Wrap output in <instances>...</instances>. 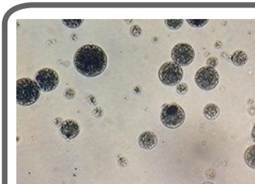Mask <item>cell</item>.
<instances>
[{"label": "cell", "instance_id": "1", "mask_svg": "<svg viewBox=\"0 0 255 184\" xmlns=\"http://www.w3.org/2000/svg\"><path fill=\"white\" fill-rule=\"evenodd\" d=\"M76 71L85 77L101 75L108 66V57L101 46L85 44L76 51L74 57Z\"/></svg>", "mask_w": 255, "mask_h": 184}, {"label": "cell", "instance_id": "2", "mask_svg": "<svg viewBox=\"0 0 255 184\" xmlns=\"http://www.w3.org/2000/svg\"><path fill=\"white\" fill-rule=\"evenodd\" d=\"M41 90L36 81L29 78H21L16 81V102L18 105L28 107L40 99Z\"/></svg>", "mask_w": 255, "mask_h": 184}, {"label": "cell", "instance_id": "3", "mask_svg": "<svg viewBox=\"0 0 255 184\" xmlns=\"http://www.w3.org/2000/svg\"><path fill=\"white\" fill-rule=\"evenodd\" d=\"M186 113L183 108L178 104H166L162 108L160 120L163 126L169 129H176L185 122Z\"/></svg>", "mask_w": 255, "mask_h": 184}, {"label": "cell", "instance_id": "4", "mask_svg": "<svg viewBox=\"0 0 255 184\" xmlns=\"http://www.w3.org/2000/svg\"><path fill=\"white\" fill-rule=\"evenodd\" d=\"M184 72L181 66L173 61H166L160 67L158 77L161 83L167 86L178 85L183 78Z\"/></svg>", "mask_w": 255, "mask_h": 184}, {"label": "cell", "instance_id": "5", "mask_svg": "<svg viewBox=\"0 0 255 184\" xmlns=\"http://www.w3.org/2000/svg\"><path fill=\"white\" fill-rule=\"evenodd\" d=\"M219 80L220 76L219 72L212 67H202L195 74V83L202 90H214L219 84Z\"/></svg>", "mask_w": 255, "mask_h": 184}, {"label": "cell", "instance_id": "6", "mask_svg": "<svg viewBox=\"0 0 255 184\" xmlns=\"http://www.w3.org/2000/svg\"><path fill=\"white\" fill-rule=\"evenodd\" d=\"M41 91L51 92L55 90L59 83V74L55 70L49 68H42L37 72L35 77Z\"/></svg>", "mask_w": 255, "mask_h": 184}, {"label": "cell", "instance_id": "7", "mask_svg": "<svg viewBox=\"0 0 255 184\" xmlns=\"http://www.w3.org/2000/svg\"><path fill=\"white\" fill-rule=\"evenodd\" d=\"M171 57L173 62L180 66H188L194 61L195 53L191 44H177L172 48Z\"/></svg>", "mask_w": 255, "mask_h": 184}, {"label": "cell", "instance_id": "8", "mask_svg": "<svg viewBox=\"0 0 255 184\" xmlns=\"http://www.w3.org/2000/svg\"><path fill=\"white\" fill-rule=\"evenodd\" d=\"M81 128L76 121L67 120L61 124L60 132L61 135L68 140H72L79 136Z\"/></svg>", "mask_w": 255, "mask_h": 184}, {"label": "cell", "instance_id": "9", "mask_svg": "<svg viewBox=\"0 0 255 184\" xmlns=\"http://www.w3.org/2000/svg\"><path fill=\"white\" fill-rule=\"evenodd\" d=\"M157 136L153 132H144L139 135L138 144L141 148L144 150H152L157 146Z\"/></svg>", "mask_w": 255, "mask_h": 184}, {"label": "cell", "instance_id": "10", "mask_svg": "<svg viewBox=\"0 0 255 184\" xmlns=\"http://www.w3.org/2000/svg\"><path fill=\"white\" fill-rule=\"evenodd\" d=\"M203 113L205 118L209 120H215L220 115V109L213 103L208 104L205 106Z\"/></svg>", "mask_w": 255, "mask_h": 184}, {"label": "cell", "instance_id": "11", "mask_svg": "<svg viewBox=\"0 0 255 184\" xmlns=\"http://www.w3.org/2000/svg\"><path fill=\"white\" fill-rule=\"evenodd\" d=\"M233 64L236 66H243L247 64L248 56L247 53L243 51H236L231 57Z\"/></svg>", "mask_w": 255, "mask_h": 184}, {"label": "cell", "instance_id": "12", "mask_svg": "<svg viewBox=\"0 0 255 184\" xmlns=\"http://www.w3.org/2000/svg\"><path fill=\"white\" fill-rule=\"evenodd\" d=\"M244 157L248 166L251 169H255V145L249 147L246 150Z\"/></svg>", "mask_w": 255, "mask_h": 184}, {"label": "cell", "instance_id": "13", "mask_svg": "<svg viewBox=\"0 0 255 184\" xmlns=\"http://www.w3.org/2000/svg\"><path fill=\"white\" fill-rule=\"evenodd\" d=\"M184 20L182 19L178 20H165V25L168 28L176 30L180 29L183 25Z\"/></svg>", "mask_w": 255, "mask_h": 184}, {"label": "cell", "instance_id": "14", "mask_svg": "<svg viewBox=\"0 0 255 184\" xmlns=\"http://www.w3.org/2000/svg\"><path fill=\"white\" fill-rule=\"evenodd\" d=\"M63 23L69 28H78L84 23V20H62Z\"/></svg>", "mask_w": 255, "mask_h": 184}, {"label": "cell", "instance_id": "15", "mask_svg": "<svg viewBox=\"0 0 255 184\" xmlns=\"http://www.w3.org/2000/svg\"><path fill=\"white\" fill-rule=\"evenodd\" d=\"M187 22L190 25L192 26L193 27H197V28H200V27H204L205 25H206L208 23V20L204 19V20H194V19H187Z\"/></svg>", "mask_w": 255, "mask_h": 184}, {"label": "cell", "instance_id": "16", "mask_svg": "<svg viewBox=\"0 0 255 184\" xmlns=\"http://www.w3.org/2000/svg\"><path fill=\"white\" fill-rule=\"evenodd\" d=\"M188 90H189V87L186 83H180L177 86V92L180 95L187 94Z\"/></svg>", "mask_w": 255, "mask_h": 184}, {"label": "cell", "instance_id": "17", "mask_svg": "<svg viewBox=\"0 0 255 184\" xmlns=\"http://www.w3.org/2000/svg\"><path fill=\"white\" fill-rule=\"evenodd\" d=\"M207 64L209 65V66L215 68L217 64V59H216L215 57H210L207 61Z\"/></svg>", "mask_w": 255, "mask_h": 184}, {"label": "cell", "instance_id": "18", "mask_svg": "<svg viewBox=\"0 0 255 184\" xmlns=\"http://www.w3.org/2000/svg\"><path fill=\"white\" fill-rule=\"evenodd\" d=\"M251 136H252L253 141H254V143H255V126L253 128Z\"/></svg>", "mask_w": 255, "mask_h": 184}, {"label": "cell", "instance_id": "19", "mask_svg": "<svg viewBox=\"0 0 255 184\" xmlns=\"http://www.w3.org/2000/svg\"><path fill=\"white\" fill-rule=\"evenodd\" d=\"M202 184H215L212 183V182H204V183Z\"/></svg>", "mask_w": 255, "mask_h": 184}]
</instances>
